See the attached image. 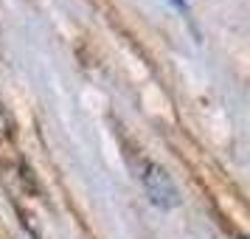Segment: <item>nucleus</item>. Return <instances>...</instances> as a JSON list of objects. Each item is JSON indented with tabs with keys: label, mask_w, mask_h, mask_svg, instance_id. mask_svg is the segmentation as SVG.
<instances>
[{
	"label": "nucleus",
	"mask_w": 250,
	"mask_h": 239,
	"mask_svg": "<svg viewBox=\"0 0 250 239\" xmlns=\"http://www.w3.org/2000/svg\"><path fill=\"white\" fill-rule=\"evenodd\" d=\"M144 186H146V194L152 197V203L158 208H177L180 205V194H177V186L171 180V174L158 163H149L146 172H144Z\"/></svg>",
	"instance_id": "f257e3e1"
}]
</instances>
